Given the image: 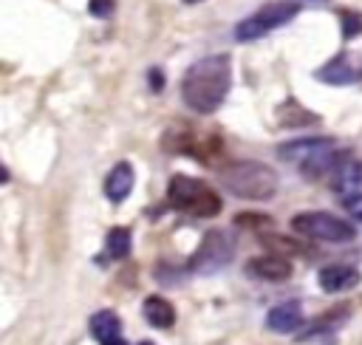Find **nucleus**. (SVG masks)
Wrapping results in <instances>:
<instances>
[{"label":"nucleus","mask_w":362,"mask_h":345,"mask_svg":"<svg viewBox=\"0 0 362 345\" xmlns=\"http://www.w3.org/2000/svg\"><path fill=\"white\" fill-rule=\"evenodd\" d=\"M232 85V65L226 54H212L192 62L181 76V99L189 110L206 116L215 113Z\"/></svg>","instance_id":"f257e3e1"},{"label":"nucleus","mask_w":362,"mask_h":345,"mask_svg":"<svg viewBox=\"0 0 362 345\" xmlns=\"http://www.w3.org/2000/svg\"><path fill=\"white\" fill-rule=\"evenodd\" d=\"M221 181L223 187L238 195V198H249V201H266L277 192V172L263 164V161H255V158H246V161H232L221 170Z\"/></svg>","instance_id":"f03ea898"},{"label":"nucleus","mask_w":362,"mask_h":345,"mask_svg":"<svg viewBox=\"0 0 362 345\" xmlns=\"http://www.w3.org/2000/svg\"><path fill=\"white\" fill-rule=\"evenodd\" d=\"M167 201L173 209H181V212H189V215H198V218H215L223 206L221 195L201 178H192V175H173L170 184H167Z\"/></svg>","instance_id":"7ed1b4c3"},{"label":"nucleus","mask_w":362,"mask_h":345,"mask_svg":"<svg viewBox=\"0 0 362 345\" xmlns=\"http://www.w3.org/2000/svg\"><path fill=\"white\" fill-rule=\"evenodd\" d=\"M297 14H300V3H294V0H272V3L260 6L255 14H249L246 20H240V23L235 25V37H238L240 42H252V40L269 34L272 28L286 25V23L294 20Z\"/></svg>","instance_id":"20e7f679"},{"label":"nucleus","mask_w":362,"mask_h":345,"mask_svg":"<svg viewBox=\"0 0 362 345\" xmlns=\"http://www.w3.org/2000/svg\"><path fill=\"white\" fill-rule=\"evenodd\" d=\"M291 229L303 238H311V240H328V243H345V240H354L356 238V229L331 215V212H322V209H311V212H300L291 218Z\"/></svg>","instance_id":"39448f33"},{"label":"nucleus","mask_w":362,"mask_h":345,"mask_svg":"<svg viewBox=\"0 0 362 345\" xmlns=\"http://www.w3.org/2000/svg\"><path fill=\"white\" fill-rule=\"evenodd\" d=\"M161 147L167 153H184L198 158L201 164H212L215 156H221V139L209 136V133H198L192 127H170L161 139Z\"/></svg>","instance_id":"423d86ee"},{"label":"nucleus","mask_w":362,"mask_h":345,"mask_svg":"<svg viewBox=\"0 0 362 345\" xmlns=\"http://www.w3.org/2000/svg\"><path fill=\"white\" fill-rule=\"evenodd\" d=\"M235 255V243L226 232L221 229H209L201 240V246L195 249V255L189 257V269L198 274H212L218 269H223Z\"/></svg>","instance_id":"0eeeda50"},{"label":"nucleus","mask_w":362,"mask_h":345,"mask_svg":"<svg viewBox=\"0 0 362 345\" xmlns=\"http://www.w3.org/2000/svg\"><path fill=\"white\" fill-rule=\"evenodd\" d=\"M314 76L325 85H354L362 79V57L356 51H342L331 57Z\"/></svg>","instance_id":"6e6552de"},{"label":"nucleus","mask_w":362,"mask_h":345,"mask_svg":"<svg viewBox=\"0 0 362 345\" xmlns=\"http://www.w3.org/2000/svg\"><path fill=\"white\" fill-rule=\"evenodd\" d=\"M331 147H337V141L328 139V136H303V139H291V141L277 144V156L283 161H297V167H300L311 156H317L322 150H331Z\"/></svg>","instance_id":"1a4fd4ad"},{"label":"nucleus","mask_w":362,"mask_h":345,"mask_svg":"<svg viewBox=\"0 0 362 345\" xmlns=\"http://www.w3.org/2000/svg\"><path fill=\"white\" fill-rule=\"evenodd\" d=\"M246 271L260 277V280H269V283H280V280H288L291 277V263L283 257V255H260V257H252L246 263Z\"/></svg>","instance_id":"9d476101"},{"label":"nucleus","mask_w":362,"mask_h":345,"mask_svg":"<svg viewBox=\"0 0 362 345\" xmlns=\"http://www.w3.org/2000/svg\"><path fill=\"white\" fill-rule=\"evenodd\" d=\"M359 280H362L359 269L345 266V263H331V266L320 269V286H322V291H328V294L348 291V288H354Z\"/></svg>","instance_id":"9b49d317"},{"label":"nucleus","mask_w":362,"mask_h":345,"mask_svg":"<svg viewBox=\"0 0 362 345\" xmlns=\"http://www.w3.org/2000/svg\"><path fill=\"white\" fill-rule=\"evenodd\" d=\"M345 158H348V153H339L337 147H331V150H322V153L311 156L308 161H303V164H300V172H303L308 181H320V178L337 172V167H339Z\"/></svg>","instance_id":"f8f14e48"},{"label":"nucleus","mask_w":362,"mask_h":345,"mask_svg":"<svg viewBox=\"0 0 362 345\" xmlns=\"http://www.w3.org/2000/svg\"><path fill=\"white\" fill-rule=\"evenodd\" d=\"M266 325L277 334H291L303 325V308L297 303H280L266 314Z\"/></svg>","instance_id":"ddd939ff"},{"label":"nucleus","mask_w":362,"mask_h":345,"mask_svg":"<svg viewBox=\"0 0 362 345\" xmlns=\"http://www.w3.org/2000/svg\"><path fill=\"white\" fill-rule=\"evenodd\" d=\"M130 189H133V167L127 161H119L105 178V195L113 204H119V201H124L130 195Z\"/></svg>","instance_id":"4468645a"},{"label":"nucleus","mask_w":362,"mask_h":345,"mask_svg":"<svg viewBox=\"0 0 362 345\" xmlns=\"http://www.w3.org/2000/svg\"><path fill=\"white\" fill-rule=\"evenodd\" d=\"M141 311H144V320H147L153 328H170V325L175 322V308H173V303L164 300V297H158V294L147 297L144 305H141Z\"/></svg>","instance_id":"2eb2a0df"},{"label":"nucleus","mask_w":362,"mask_h":345,"mask_svg":"<svg viewBox=\"0 0 362 345\" xmlns=\"http://www.w3.org/2000/svg\"><path fill=\"white\" fill-rule=\"evenodd\" d=\"M277 122L283 124V127H308V124H317L320 122V116L317 113H311V110H305L300 102H294V99H286L280 107H277Z\"/></svg>","instance_id":"dca6fc26"},{"label":"nucleus","mask_w":362,"mask_h":345,"mask_svg":"<svg viewBox=\"0 0 362 345\" xmlns=\"http://www.w3.org/2000/svg\"><path fill=\"white\" fill-rule=\"evenodd\" d=\"M90 334L96 337V342L102 345V342H107V339H113V337H122V320H119V314H113V311H96L93 317H90Z\"/></svg>","instance_id":"f3484780"},{"label":"nucleus","mask_w":362,"mask_h":345,"mask_svg":"<svg viewBox=\"0 0 362 345\" xmlns=\"http://www.w3.org/2000/svg\"><path fill=\"white\" fill-rule=\"evenodd\" d=\"M334 175H337V181H334L337 189L362 187V158H345V161L337 167Z\"/></svg>","instance_id":"a211bd4d"},{"label":"nucleus","mask_w":362,"mask_h":345,"mask_svg":"<svg viewBox=\"0 0 362 345\" xmlns=\"http://www.w3.org/2000/svg\"><path fill=\"white\" fill-rule=\"evenodd\" d=\"M105 246H107V255H110L113 260L127 257V255H130V246H133V240H130V229H124V226H113V229L107 232V238H105Z\"/></svg>","instance_id":"6ab92c4d"},{"label":"nucleus","mask_w":362,"mask_h":345,"mask_svg":"<svg viewBox=\"0 0 362 345\" xmlns=\"http://www.w3.org/2000/svg\"><path fill=\"white\" fill-rule=\"evenodd\" d=\"M339 25H342L345 40H351V37L362 34V14L359 11H351V8H342L339 11Z\"/></svg>","instance_id":"aec40b11"},{"label":"nucleus","mask_w":362,"mask_h":345,"mask_svg":"<svg viewBox=\"0 0 362 345\" xmlns=\"http://www.w3.org/2000/svg\"><path fill=\"white\" fill-rule=\"evenodd\" d=\"M235 223L238 226H246V229H263V226H272L274 218H269L266 212H238L235 215Z\"/></svg>","instance_id":"412c9836"},{"label":"nucleus","mask_w":362,"mask_h":345,"mask_svg":"<svg viewBox=\"0 0 362 345\" xmlns=\"http://www.w3.org/2000/svg\"><path fill=\"white\" fill-rule=\"evenodd\" d=\"M260 240H263L266 246L277 249V252H288V255H300V252H303L297 240H286L283 235H260Z\"/></svg>","instance_id":"4be33fe9"},{"label":"nucleus","mask_w":362,"mask_h":345,"mask_svg":"<svg viewBox=\"0 0 362 345\" xmlns=\"http://www.w3.org/2000/svg\"><path fill=\"white\" fill-rule=\"evenodd\" d=\"M342 206H345V212H348L354 221L362 223V192H348V195L342 198Z\"/></svg>","instance_id":"5701e85b"},{"label":"nucleus","mask_w":362,"mask_h":345,"mask_svg":"<svg viewBox=\"0 0 362 345\" xmlns=\"http://www.w3.org/2000/svg\"><path fill=\"white\" fill-rule=\"evenodd\" d=\"M113 6H116L113 0H90V6H88V8H90L93 14H99V17H105L107 11H113Z\"/></svg>","instance_id":"b1692460"},{"label":"nucleus","mask_w":362,"mask_h":345,"mask_svg":"<svg viewBox=\"0 0 362 345\" xmlns=\"http://www.w3.org/2000/svg\"><path fill=\"white\" fill-rule=\"evenodd\" d=\"M161 85H164V74L158 71V68H150V90H161Z\"/></svg>","instance_id":"393cba45"},{"label":"nucleus","mask_w":362,"mask_h":345,"mask_svg":"<svg viewBox=\"0 0 362 345\" xmlns=\"http://www.w3.org/2000/svg\"><path fill=\"white\" fill-rule=\"evenodd\" d=\"M102 345H127L122 337H113V339H107V342H102Z\"/></svg>","instance_id":"a878e982"},{"label":"nucleus","mask_w":362,"mask_h":345,"mask_svg":"<svg viewBox=\"0 0 362 345\" xmlns=\"http://www.w3.org/2000/svg\"><path fill=\"white\" fill-rule=\"evenodd\" d=\"M184 3H201V0H184Z\"/></svg>","instance_id":"bb28decb"},{"label":"nucleus","mask_w":362,"mask_h":345,"mask_svg":"<svg viewBox=\"0 0 362 345\" xmlns=\"http://www.w3.org/2000/svg\"><path fill=\"white\" fill-rule=\"evenodd\" d=\"M139 345H153V342H139Z\"/></svg>","instance_id":"cd10ccee"},{"label":"nucleus","mask_w":362,"mask_h":345,"mask_svg":"<svg viewBox=\"0 0 362 345\" xmlns=\"http://www.w3.org/2000/svg\"><path fill=\"white\" fill-rule=\"evenodd\" d=\"M320 3H325V0H320Z\"/></svg>","instance_id":"c85d7f7f"}]
</instances>
